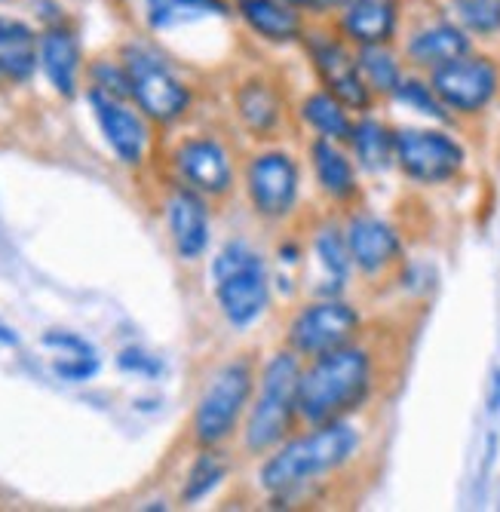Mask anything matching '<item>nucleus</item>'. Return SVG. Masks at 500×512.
<instances>
[{"label":"nucleus","mask_w":500,"mask_h":512,"mask_svg":"<svg viewBox=\"0 0 500 512\" xmlns=\"http://www.w3.org/2000/svg\"><path fill=\"white\" fill-rule=\"evenodd\" d=\"M117 365L123 371H135V375H148V378H154V375H160V371H163V365L151 353H145V350H123Z\"/></svg>","instance_id":"72a5a7b5"},{"label":"nucleus","mask_w":500,"mask_h":512,"mask_svg":"<svg viewBox=\"0 0 500 512\" xmlns=\"http://www.w3.org/2000/svg\"><path fill=\"white\" fill-rule=\"evenodd\" d=\"M310 53H313L316 71H320L323 83L329 86V92L344 108H369V102H372L369 83L362 80L359 62L344 50L341 43H335L329 37H316L310 43Z\"/></svg>","instance_id":"9b49d317"},{"label":"nucleus","mask_w":500,"mask_h":512,"mask_svg":"<svg viewBox=\"0 0 500 512\" xmlns=\"http://www.w3.org/2000/svg\"><path fill=\"white\" fill-rule=\"evenodd\" d=\"M31 43V28L13 19H0V50H10V46Z\"/></svg>","instance_id":"f704fd0d"},{"label":"nucleus","mask_w":500,"mask_h":512,"mask_svg":"<svg viewBox=\"0 0 500 512\" xmlns=\"http://www.w3.org/2000/svg\"><path fill=\"white\" fill-rule=\"evenodd\" d=\"M37 68V56L31 50V43L10 46V50H0V74L7 80H28Z\"/></svg>","instance_id":"c756f323"},{"label":"nucleus","mask_w":500,"mask_h":512,"mask_svg":"<svg viewBox=\"0 0 500 512\" xmlns=\"http://www.w3.org/2000/svg\"><path fill=\"white\" fill-rule=\"evenodd\" d=\"M0 344H10V347L19 344V338L13 335V329H7V325H0Z\"/></svg>","instance_id":"4c0bfd02"},{"label":"nucleus","mask_w":500,"mask_h":512,"mask_svg":"<svg viewBox=\"0 0 500 512\" xmlns=\"http://www.w3.org/2000/svg\"><path fill=\"white\" fill-rule=\"evenodd\" d=\"M353 0H301V7L310 10H329V7H350Z\"/></svg>","instance_id":"e433bc0d"},{"label":"nucleus","mask_w":500,"mask_h":512,"mask_svg":"<svg viewBox=\"0 0 500 512\" xmlns=\"http://www.w3.org/2000/svg\"><path fill=\"white\" fill-rule=\"evenodd\" d=\"M237 7L252 31L274 43H286L301 34V19L286 0H237Z\"/></svg>","instance_id":"a211bd4d"},{"label":"nucleus","mask_w":500,"mask_h":512,"mask_svg":"<svg viewBox=\"0 0 500 512\" xmlns=\"http://www.w3.org/2000/svg\"><path fill=\"white\" fill-rule=\"evenodd\" d=\"M497 89V71L488 59H454L433 68V92L451 111L473 114L485 108Z\"/></svg>","instance_id":"1a4fd4ad"},{"label":"nucleus","mask_w":500,"mask_h":512,"mask_svg":"<svg viewBox=\"0 0 500 512\" xmlns=\"http://www.w3.org/2000/svg\"><path fill=\"white\" fill-rule=\"evenodd\" d=\"M237 105H240V117L246 120V126L252 132H270L280 120V102L277 96L270 92L264 83L252 80L240 89L237 96Z\"/></svg>","instance_id":"5701e85b"},{"label":"nucleus","mask_w":500,"mask_h":512,"mask_svg":"<svg viewBox=\"0 0 500 512\" xmlns=\"http://www.w3.org/2000/svg\"><path fill=\"white\" fill-rule=\"evenodd\" d=\"M393 96H396L399 102H405V105L418 108L421 114H430V117H436V120H445V117H448V114L442 111V102H439L436 92H433L430 86L418 83V80H402V83L396 86Z\"/></svg>","instance_id":"c85d7f7f"},{"label":"nucleus","mask_w":500,"mask_h":512,"mask_svg":"<svg viewBox=\"0 0 500 512\" xmlns=\"http://www.w3.org/2000/svg\"><path fill=\"white\" fill-rule=\"evenodd\" d=\"M359 71L369 77V83L381 92H396V86L402 83L399 65L396 59L384 50V46H362L359 50Z\"/></svg>","instance_id":"393cba45"},{"label":"nucleus","mask_w":500,"mask_h":512,"mask_svg":"<svg viewBox=\"0 0 500 512\" xmlns=\"http://www.w3.org/2000/svg\"><path fill=\"white\" fill-rule=\"evenodd\" d=\"M89 105H93L96 120H99V126H102V132L108 138V145L114 148V154L129 166L139 163L142 154H145V126H142V120L135 117L132 111H126L114 96H108V92H102L96 86L89 89Z\"/></svg>","instance_id":"f8f14e48"},{"label":"nucleus","mask_w":500,"mask_h":512,"mask_svg":"<svg viewBox=\"0 0 500 512\" xmlns=\"http://www.w3.org/2000/svg\"><path fill=\"white\" fill-rule=\"evenodd\" d=\"M316 255H320L323 267L329 270V276L341 286L344 276L350 270V246H347V237H341L338 230H323L320 240H316Z\"/></svg>","instance_id":"cd10ccee"},{"label":"nucleus","mask_w":500,"mask_h":512,"mask_svg":"<svg viewBox=\"0 0 500 512\" xmlns=\"http://www.w3.org/2000/svg\"><path fill=\"white\" fill-rule=\"evenodd\" d=\"M347 246H350V258L366 273H375V270L387 267L399 255L396 230L387 221L372 218V215H359V218L350 221Z\"/></svg>","instance_id":"2eb2a0df"},{"label":"nucleus","mask_w":500,"mask_h":512,"mask_svg":"<svg viewBox=\"0 0 500 512\" xmlns=\"http://www.w3.org/2000/svg\"><path fill=\"white\" fill-rule=\"evenodd\" d=\"M40 65H43V71H47L50 83L62 92L65 99H71L74 86H77V68H80L77 40L62 28L43 34V40H40Z\"/></svg>","instance_id":"f3484780"},{"label":"nucleus","mask_w":500,"mask_h":512,"mask_svg":"<svg viewBox=\"0 0 500 512\" xmlns=\"http://www.w3.org/2000/svg\"><path fill=\"white\" fill-rule=\"evenodd\" d=\"M454 13L476 34L500 31V0H454Z\"/></svg>","instance_id":"bb28decb"},{"label":"nucleus","mask_w":500,"mask_h":512,"mask_svg":"<svg viewBox=\"0 0 500 512\" xmlns=\"http://www.w3.org/2000/svg\"><path fill=\"white\" fill-rule=\"evenodd\" d=\"M344 31L359 46H384L396 31V0H353L344 13Z\"/></svg>","instance_id":"dca6fc26"},{"label":"nucleus","mask_w":500,"mask_h":512,"mask_svg":"<svg viewBox=\"0 0 500 512\" xmlns=\"http://www.w3.org/2000/svg\"><path fill=\"white\" fill-rule=\"evenodd\" d=\"M93 77H96V89L108 92V96H114V99H129V96H132V83H129V74H126V68H114V65H96Z\"/></svg>","instance_id":"2f4dec72"},{"label":"nucleus","mask_w":500,"mask_h":512,"mask_svg":"<svg viewBox=\"0 0 500 512\" xmlns=\"http://www.w3.org/2000/svg\"><path fill=\"white\" fill-rule=\"evenodd\" d=\"M359 332V316L344 301H320L301 310V316L292 322V347L304 356H323L332 350H341L353 341Z\"/></svg>","instance_id":"6e6552de"},{"label":"nucleus","mask_w":500,"mask_h":512,"mask_svg":"<svg viewBox=\"0 0 500 512\" xmlns=\"http://www.w3.org/2000/svg\"><path fill=\"white\" fill-rule=\"evenodd\" d=\"M467 53H470V40L461 28H454V25L424 28L421 34L412 37V43H408V56H412L418 65H427V68L448 65L454 59H464Z\"/></svg>","instance_id":"6ab92c4d"},{"label":"nucleus","mask_w":500,"mask_h":512,"mask_svg":"<svg viewBox=\"0 0 500 512\" xmlns=\"http://www.w3.org/2000/svg\"><path fill=\"white\" fill-rule=\"evenodd\" d=\"M53 371L62 381L80 384V381H89L99 371V356H62L53 362Z\"/></svg>","instance_id":"7c9ffc66"},{"label":"nucleus","mask_w":500,"mask_h":512,"mask_svg":"<svg viewBox=\"0 0 500 512\" xmlns=\"http://www.w3.org/2000/svg\"><path fill=\"white\" fill-rule=\"evenodd\" d=\"M310 157H313L316 178H320L323 191H326L329 197L347 200V197L356 194V175H353V166H350V160L332 145V138H320V142H313Z\"/></svg>","instance_id":"aec40b11"},{"label":"nucleus","mask_w":500,"mask_h":512,"mask_svg":"<svg viewBox=\"0 0 500 512\" xmlns=\"http://www.w3.org/2000/svg\"><path fill=\"white\" fill-rule=\"evenodd\" d=\"M178 172L185 175L197 191L206 194H224L231 188V160L224 148L212 138H191L175 154Z\"/></svg>","instance_id":"ddd939ff"},{"label":"nucleus","mask_w":500,"mask_h":512,"mask_svg":"<svg viewBox=\"0 0 500 512\" xmlns=\"http://www.w3.org/2000/svg\"><path fill=\"white\" fill-rule=\"evenodd\" d=\"M298 384H301V368L292 353H277L267 362L261 396L249 414V427H246L249 451L261 454L286 436L292 414L298 408Z\"/></svg>","instance_id":"7ed1b4c3"},{"label":"nucleus","mask_w":500,"mask_h":512,"mask_svg":"<svg viewBox=\"0 0 500 512\" xmlns=\"http://www.w3.org/2000/svg\"><path fill=\"white\" fill-rule=\"evenodd\" d=\"M249 197L267 218H283L298 197V169L289 154H261L249 166Z\"/></svg>","instance_id":"9d476101"},{"label":"nucleus","mask_w":500,"mask_h":512,"mask_svg":"<svg viewBox=\"0 0 500 512\" xmlns=\"http://www.w3.org/2000/svg\"><path fill=\"white\" fill-rule=\"evenodd\" d=\"M359 436L344 421L320 424V430L289 442L280 454H274L261 470V485L270 494H289L310 479L338 470L353 457Z\"/></svg>","instance_id":"f03ea898"},{"label":"nucleus","mask_w":500,"mask_h":512,"mask_svg":"<svg viewBox=\"0 0 500 512\" xmlns=\"http://www.w3.org/2000/svg\"><path fill=\"white\" fill-rule=\"evenodd\" d=\"M169 230L181 258H200L209 246V212L194 191H175L169 200Z\"/></svg>","instance_id":"4468645a"},{"label":"nucleus","mask_w":500,"mask_h":512,"mask_svg":"<svg viewBox=\"0 0 500 512\" xmlns=\"http://www.w3.org/2000/svg\"><path fill=\"white\" fill-rule=\"evenodd\" d=\"M206 16H227V7L221 0H148V22L157 31Z\"/></svg>","instance_id":"412c9836"},{"label":"nucleus","mask_w":500,"mask_h":512,"mask_svg":"<svg viewBox=\"0 0 500 512\" xmlns=\"http://www.w3.org/2000/svg\"><path fill=\"white\" fill-rule=\"evenodd\" d=\"M249 393H252V368L246 362L224 365L197 405V417H194L197 439L203 445H218L234 430L237 417L249 402Z\"/></svg>","instance_id":"423d86ee"},{"label":"nucleus","mask_w":500,"mask_h":512,"mask_svg":"<svg viewBox=\"0 0 500 512\" xmlns=\"http://www.w3.org/2000/svg\"><path fill=\"white\" fill-rule=\"evenodd\" d=\"M215 292L224 316L234 325L255 322L267 307V270L255 249L246 243H227L215 258Z\"/></svg>","instance_id":"20e7f679"},{"label":"nucleus","mask_w":500,"mask_h":512,"mask_svg":"<svg viewBox=\"0 0 500 512\" xmlns=\"http://www.w3.org/2000/svg\"><path fill=\"white\" fill-rule=\"evenodd\" d=\"M353 148H356V157L359 163L366 166L369 172H381L390 166V157L396 154L393 151V135L375 123V120H362L359 126H353Z\"/></svg>","instance_id":"4be33fe9"},{"label":"nucleus","mask_w":500,"mask_h":512,"mask_svg":"<svg viewBox=\"0 0 500 512\" xmlns=\"http://www.w3.org/2000/svg\"><path fill=\"white\" fill-rule=\"evenodd\" d=\"M488 411L491 414L500 411V365L491 371V381H488Z\"/></svg>","instance_id":"c9c22d12"},{"label":"nucleus","mask_w":500,"mask_h":512,"mask_svg":"<svg viewBox=\"0 0 500 512\" xmlns=\"http://www.w3.org/2000/svg\"><path fill=\"white\" fill-rule=\"evenodd\" d=\"M126 74L132 83V99L139 102V108L160 120V123H172L191 105V92L181 86V80L148 50H139V46H129L126 50Z\"/></svg>","instance_id":"39448f33"},{"label":"nucleus","mask_w":500,"mask_h":512,"mask_svg":"<svg viewBox=\"0 0 500 512\" xmlns=\"http://www.w3.org/2000/svg\"><path fill=\"white\" fill-rule=\"evenodd\" d=\"M372 387V362L356 347H341L316 356L307 371H301L298 384V411L310 424L341 421L353 411Z\"/></svg>","instance_id":"f257e3e1"},{"label":"nucleus","mask_w":500,"mask_h":512,"mask_svg":"<svg viewBox=\"0 0 500 512\" xmlns=\"http://www.w3.org/2000/svg\"><path fill=\"white\" fill-rule=\"evenodd\" d=\"M43 347H53L62 356H96L93 344L83 341L74 332H47V335H43Z\"/></svg>","instance_id":"473e14b6"},{"label":"nucleus","mask_w":500,"mask_h":512,"mask_svg":"<svg viewBox=\"0 0 500 512\" xmlns=\"http://www.w3.org/2000/svg\"><path fill=\"white\" fill-rule=\"evenodd\" d=\"M393 151L402 172L424 184H439L458 175L464 166V148L454 138L430 129H402L393 135Z\"/></svg>","instance_id":"0eeeda50"},{"label":"nucleus","mask_w":500,"mask_h":512,"mask_svg":"<svg viewBox=\"0 0 500 512\" xmlns=\"http://www.w3.org/2000/svg\"><path fill=\"white\" fill-rule=\"evenodd\" d=\"M224 473H227V463L215 451L200 454L197 463L191 467V473H188V485H185V491H181V497H185V503L203 500L206 494H212L218 488V482L224 479Z\"/></svg>","instance_id":"a878e982"},{"label":"nucleus","mask_w":500,"mask_h":512,"mask_svg":"<svg viewBox=\"0 0 500 512\" xmlns=\"http://www.w3.org/2000/svg\"><path fill=\"white\" fill-rule=\"evenodd\" d=\"M304 120L310 126L320 129L326 138H350L353 135V126L347 120V111L344 105L332 96V92H320V96H310L304 102Z\"/></svg>","instance_id":"b1692460"}]
</instances>
